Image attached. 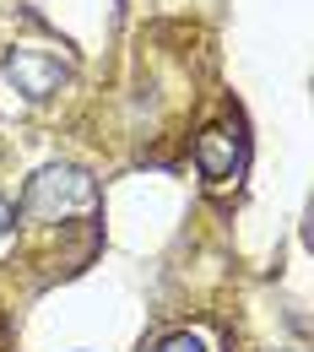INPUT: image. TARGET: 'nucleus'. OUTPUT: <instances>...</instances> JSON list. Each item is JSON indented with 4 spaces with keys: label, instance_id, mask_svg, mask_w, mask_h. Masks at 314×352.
Here are the masks:
<instances>
[{
    "label": "nucleus",
    "instance_id": "4",
    "mask_svg": "<svg viewBox=\"0 0 314 352\" xmlns=\"http://www.w3.org/2000/svg\"><path fill=\"white\" fill-rule=\"evenodd\" d=\"M157 352H206V336H195V331H179V336H168Z\"/></svg>",
    "mask_w": 314,
    "mask_h": 352
},
{
    "label": "nucleus",
    "instance_id": "2",
    "mask_svg": "<svg viewBox=\"0 0 314 352\" xmlns=\"http://www.w3.org/2000/svg\"><path fill=\"white\" fill-rule=\"evenodd\" d=\"M195 163H201V179L206 184H238V174H244V131L238 125H206L201 131V141H195Z\"/></svg>",
    "mask_w": 314,
    "mask_h": 352
},
{
    "label": "nucleus",
    "instance_id": "1",
    "mask_svg": "<svg viewBox=\"0 0 314 352\" xmlns=\"http://www.w3.org/2000/svg\"><path fill=\"white\" fill-rule=\"evenodd\" d=\"M92 206H98V184L76 163H49L22 190V217L27 222H65V217L92 212Z\"/></svg>",
    "mask_w": 314,
    "mask_h": 352
},
{
    "label": "nucleus",
    "instance_id": "3",
    "mask_svg": "<svg viewBox=\"0 0 314 352\" xmlns=\"http://www.w3.org/2000/svg\"><path fill=\"white\" fill-rule=\"evenodd\" d=\"M5 76L16 82V92H27V98H49V92H60V87H65L71 65H65L60 54H49V49L16 44L11 54H5Z\"/></svg>",
    "mask_w": 314,
    "mask_h": 352
},
{
    "label": "nucleus",
    "instance_id": "5",
    "mask_svg": "<svg viewBox=\"0 0 314 352\" xmlns=\"http://www.w3.org/2000/svg\"><path fill=\"white\" fill-rule=\"evenodd\" d=\"M11 228H16V212H11V201L0 195V239H11Z\"/></svg>",
    "mask_w": 314,
    "mask_h": 352
}]
</instances>
